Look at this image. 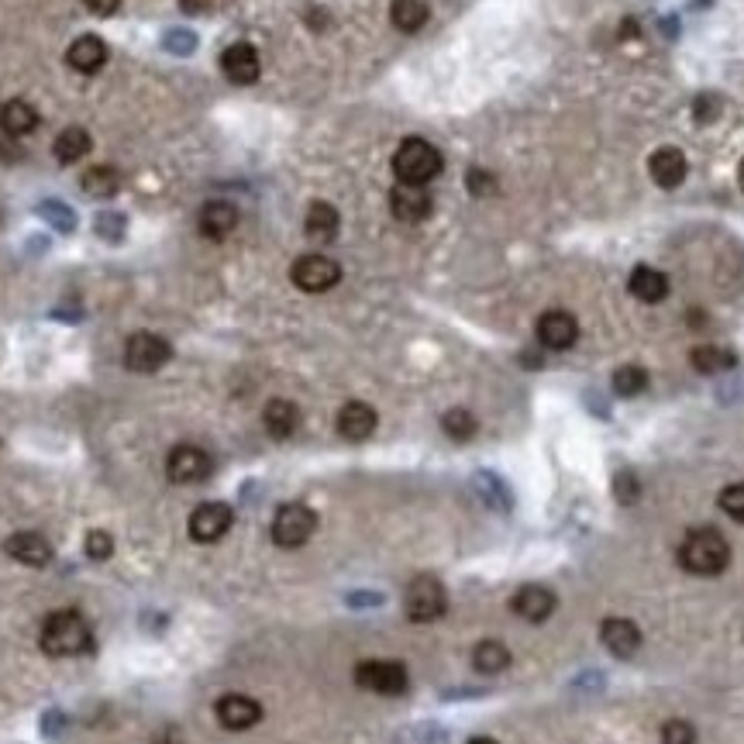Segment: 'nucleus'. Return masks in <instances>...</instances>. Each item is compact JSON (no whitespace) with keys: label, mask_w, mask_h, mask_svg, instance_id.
<instances>
[{"label":"nucleus","mask_w":744,"mask_h":744,"mask_svg":"<svg viewBox=\"0 0 744 744\" xmlns=\"http://www.w3.org/2000/svg\"><path fill=\"white\" fill-rule=\"evenodd\" d=\"M731 562V545L717 527H693L679 545V565L693 576H717Z\"/></svg>","instance_id":"1"},{"label":"nucleus","mask_w":744,"mask_h":744,"mask_svg":"<svg viewBox=\"0 0 744 744\" xmlns=\"http://www.w3.org/2000/svg\"><path fill=\"white\" fill-rule=\"evenodd\" d=\"M38 645L52 658H73V655L90 651L93 631L87 620H83V614H76V610H56V614L45 617Z\"/></svg>","instance_id":"2"},{"label":"nucleus","mask_w":744,"mask_h":744,"mask_svg":"<svg viewBox=\"0 0 744 744\" xmlns=\"http://www.w3.org/2000/svg\"><path fill=\"white\" fill-rule=\"evenodd\" d=\"M441 166H445L441 152L434 149L431 142H424V138H407V142H400V149L393 152V173H397L400 183L424 186L441 173Z\"/></svg>","instance_id":"3"},{"label":"nucleus","mask_w":744,"mask_h":744,"mask_svg":"<svg viewBox=\"0 0 744 744\" xmlns=\"http://www.w3.org/2000/svg\"><path fill=\"white\" fill-rule=\"evenodd\" d=\"M317 531V514L307 503H283L273 517V541L279 548H300Z\"/></svg>","instance_id":"4"},{"label":"nucleus","mask_w":744,"mask_h":744,"mask_svg":"<svg viewBox=\"0 0 744 744\" xmlns=\"http://www.w3.org/2000/svg\"><path fill=\"white\" fill-rule=\"evenodd\" d=\"M403 610H407V617L414 620V624H431V620L445 617V610H448L445 586L428 576L414 579V583L407 586V596H403Z\"/></svg>","instance_id":"5"},{"label":"nucleus","mask_w":744,"mask_h":744,"mask_svg":"<svg viewBox=\"0 0 744 744\" xmlns=\"http://www.w3.org/2000/svg\"><path fill=\"white\" fill-rule=\"evenodd\" d=\"M355 682L369 693L379 696H400L407 693V669L403 662H393V658H369V662H359L355 669Z\"/></svg>","instance_id":"6"},{"label":"nucleus","mask_w":744,"mask_h":744,"mask_svg":"<svg viewBox=\"0 0 744 744\" xmlns=\"http://www.w3.org/2000/svg\"><path fill=\"white\" fill-rule=\"evenodd\" d=\"M173 359V345L152 331H135L124 341V366L131 372H159Z\"/></svg>","instance_id":"7"},{"label":"nucleus","mask_w":744,"mask_h":744,"mask_svg":"<svg viewBox=\"0 0 744 744\" xmlns=\"http://www.w3.org/2000/svg\"><path fill=\"white\" fill-rule=\"evenodd\" d=\"M290 279H293V286L304 293H328L331 286H338L341 266L335 259H328V255L310 252V255H300V259L293 262Z\"/></svg>","instance_id":"8"},{"label":"nucleus","mask_w":744,"mask_h":744,"mask_svg":"<svg viewBox=\"0 0 744 744\" xmlns=\"http://www.w3.org/2000/svg\"><path fill=\"white\" fill-rule=\"evenodd\" d=\"M211 472H214V459L200 445H186L183 441V445H176L173 452L166 455V476L180 486L204 483Z\"/></svg>","instance_id":"9"},{"label":"nucleus","mask_w":744,"mask_h":744,"mask_svg":"<svg viewBox=\"0 0 744 744\" xmlns=\"http://www.w3.org/2000/svg\"><path fill=\"white\" fill-rule=\"evenodd\" d=\"M231 524H235V514H231L228 503H200L190 514V538L200 541V545H214L231 531Z\"/></svg>","instance_id":"10"},{"label":"nucleus","mask_w":744,"mask_h":744,"mask_svg":"<svg viewBox=\"0 0 744 744\" xmlns=\"http://www.w3.org/2000/svg\"><path fill=\"white\" fill-rule=\"evenodd\" d=\"M390 211L397 221L403 224H421L428 221L431 211H434V200L428 193V186H414V183H400L393 186L390 193Z\"/></svg>","instance_id":"11"},{"label":"nucleus","mask_w":744,"mask_h":744,"mask_svg":"<svg viewBox=\"0 0 744 744\" xmlns=\"http://www.w3.org/2000/svg\"><path fill=\"white\" fill-rule=\"evenodd\" d=\"M538 341L548 352H565L579 341V321L569 310H545L538 317Z\"/></svg>","instance_id":"12"},{"label":"nucleus","mask_w":744,"mask_h":744,"mask_svg":"<svg viewBox=\"0 0 744 744\" xmlns=\"http://www.w3.org/2000/svg\"><path fill=\"white\" fill-rule=\"evenodd\" d=\"M221 73L228 76L231 83H238V87H248V83H255L262 73L259 52H255L248 42L228 45V49L221 52Z\"/></svg>","instance_id":"13"},{"label":"nucleus","mask_w":744,"mask_h":744,"mask_svg":"<svg viewBox=\"0 0 744 744\" xmlns=\"http://www.w3.org/2000/svg\"><path fill=\"white\" fill-rule=\"evenodd\" d=\"M214 710H217V720H221V727H228V731H248V727H255L262 720L259 700H252V696H245V693L221 696Z\"/></svg>","instance_id":"14"},{"label":"nucleus","mask_w":744,"mask_h":744,"mask_svg":"<svg viewBox=\"0 0 744 744\" xmlns=\"http://www.w3.org/2000/svg\"><path fill=\"white\" fill-rule=\"evenodd\" d=\"M555 593L548 586L541 583H527L514 593V600H510V607H514L517 617L531 620V624H541V620H548L555 614Z\"/></svg>","instance_id":"15"},{"label":"nucleus","mask_w":744,"mask_h":744,"mask_svg":"<svg viewBox=\"0 0 744 744\" xmlns=\"http://www.w3.org/2000/svg\"><path fill=\"white\" fill-rule=\"evenodd\" d=\"M648 173H651V180L662 186V190H676V186H682V180H686L689 162H686V155L676 149V145H665V149L651 152Z\"/></svg>","instance_id":"16"},{"label":"nucleus","mask_w":744,"mask_h":744,"mask_svg":"<svg viewBox=\"0 0 744 744\" xmlns=\"http://www.w3.org/2000/svg\"><path fill=\"white\" fill-rule=\"evenodd\" d=\"M4 552L11 555L14 562L31 565V569H42V565H49V562H52V545H49V538H42L38 531L11 534V538L4 541Z\"/></svg>","instance_id":"17"},{"label":"nucleus","mask_w":744,"mask_h":744,"mask_svg":"<svg viewBox=\"0 0 744 744\" xmlns=\"http://www.w3.org/2000/svg\"><path fill=\"white\" fill-rule=\"evenodd\" d=\"M197 228H200V235H204V238L221 242V238H228L231 231L238 228V207L231 204V200H211V204L200 207Z\"/></svg>","instance_id":"18"},{"label":"nucleus","mask_w":744,"mask_h":744,"mask_svg":"<svg viewBox=\"0 0 744 744\" xmlns=\"http://www.w3.org/2000/svg\"><path fill=\"white\" fill-rule=\"evenodd\" d=\"M376 424H379L376 410L362 400H352L338 410V434L345 441H366L369 434L376 431Z\"/></svg>","instance_id":"19"},{"label":"nucleus","mask_w":744,"mask_h":744,"mask_svg":"<svg viewBox=\"0 0 744 744\" xmlns=\"http://www.w3.org/2000/svg\"><path fill=\"white\" fill-rule=\"evenodd\" d=\"M600 638H603V645H607L610 655H617V658H631L634 651L641 648V631H638V624H631V620H624V617L603 620Z\"/></svg>","instance_id":"20"},{"label":"nucleus","mask_w":744,"mask_h":744,"mask_svg":"<svg viewBox=\"0 0 744 744\" xmlns=\"http://www.w3.org/2000/svg\"><path fill=\"white\" fill-rule=\"evenodd\" d=\"M107 56H111V49H107V42L97 35H80L66 49V62H69V69H76V73H97V69L107 62Z\"/></svg>","instance_id":"21"},{"label":"nucleus","mask_w":744,"mask_h":744,"mask_svg":"<svg viewBox=\"0 0 744 744\" xmlns=\"http://www.w3.org/2000/svg\"><path fill=\"white\" fill-rule=\"evenodd\" d=\"M35 124H38V111L28 104V100L14 97V100H4V104H0V131H4L7 138L31 135Z\"/></svg>","instance_id":"22"},{"label":"nucleus","mask_w":744,"mask_h":744,"mask_svg":"<svg viewBox=\"0 0 744 744\" xmlns=\"http://www.w3.org/2000/svg\"><path fill=\"white\" fill-rule=\"evenodd\" d=\"M627 290L631 297H638L641 304H658V300L669 297V276L658 273L655 266H638L627 279Z\"/></svg>","instance_id":"23"},{"label":"nucleus","mask_w":744,"mask_h":744,"mask_svg":"<svg viewBox=\"0 0 744 744\" xmlns=\"http://www.w3.org/2000/svg\"><path fill=\"white\" fill-rule=\"evenodd\" d=\"M262 424L276 441H286L300 428V407L293 400H269L266 410H262Z\"/></svg>","instance_id":"24"},{"label":"nucleus","mask_w":744,"mask_h":744,"mask_svg":"<svg viewBox=\"0 0 744 744\" xmlns=\"http://www.w3.org/2000/svg\"><path fill=\"white\" fill-rule=\"evenodd\" d=\"M341 228V217L331 204H324V200H314V204L307 207V217H304V231L310 242H335Z\"/></svg>","instance_id":"25"},{"label":"nucleus","mask_w":744,"mask_h":744,"mask_svg":"<svg viewBox=\"0 0 744 744\" xmlns=\"http://www.w3.org/2000/svg\"><path fill=\"white\" fill-rule=\"evenodd\" d=\"M90 149H93L90 131L87 128H76V124H73V128H62L59 138H56V145H52V152H56V159L62 162V166H73V162L87 159Z\"/></svg>","instance_id":"26"},{"label":"nucleus","mask_w":744,"mask_h":744,"mask_svg":"<svg viewBox=\"0 0 744 744\" xmlns=\"http://www.w3.org/2000/svg\"><path fill=\"white\" fill-rule=\"evenodd\" d=\"M428 14L431 11L424 0H393L390 4V21L400 31H407V35H414V31H421L428 25Z\"/></svg>","instance_id":"27"},{"label":"nucleus","mask_w":744,"mask_h":744,"mask_svg":"<svg viewBox=\"0 0 744 744\" xmlns=\"http://www.w3.org/2000/svg\"><path fill=\"white\" fill-rule=\"evenodd\" d=\"M118 190H121L118 169L93 166V169H87V173H83V193H87V197H93V200H107V197H114Z\"/></svg>","instance_id":"28"},{"label":"nucleus","mask_w":744,"mask_h":744,"mask_svg":"<svg viewBox=\"0 0 744 744\" xmlns=\"http://www.w3.org/2000/svg\"><path fill=\"white\" fill-rule=\"evenodd\" d=\"M472 665H476L483 676H496L510 665V651L500 641H479L476 651H472Z\"/></svg>","instance_id":"29"},{"label":"nucleus","mask_w":744,"mask_h":744,"mask_svg":"<svg viewBox=\"0 0 744 744\" xmlns=\"http://www.w3.org/2000/svg\"><path fill=\"white\" fill-rule=\"evenodd\" d=\"M689 362H693L696 372H703V376H713V372H724L734 366V352H727V348H717V345H700L689 352Z\"/></svg>","instance_id":"30"},{"label":"nucleus","mask_w":744,"mask_h":744,"mask_svg":"<svg viewBox=\"0 0 744 744\" xmlns=\"http://www.w3.org/2000/svg\"><path fill=\"white\" fill-rule=\"evenodd\" d=\"M441 428H445V434L452 441H469L472 434H476V417H472V410H465V407H452L448 410L445 417H441Z\"/></svg>","instance_id":"31"},{"label":"nucleus","mask_w":744,"mask_h":744,"mask_svg":"<svg viewBox=\"0 0 744 744\" xmlns=\"http://www.w3.org/2000/svg\"><path fill=\"white\" fill-rule=\"evenodd\" d=\"M648 390V372L641 366H620L614 372V393L617 397H638Z\"/></svg>","instance_id":"32"},{"label":"nucleus","mask_w":744,"mask_h":744,"mask_svg":"<svg viewBox=\"0 0 744 744\" xmlns=\"http://www.w3.org/2000/svg\"><path fill=\"white\" fill-rule=\"evenodd\" d=\"M720 510H724L731 521L744 524V483H731L720 493Z\"/></svg>","instance_id":"33"},{"label":"nucleus","mask_w":744,"mask_h":744,"mask_svg":"<svg viewBox=\"0 0 744 744\" xmlns=\"http://www.w3.org/2000/svg\"><path fill=\"white\" fill-rule=\"evenodd\" d=\"M465 186H469L472 197H490V193H496V176L490 169L472 166L469 173H465Z\"/></svg>","instance_id":"34"},{"label":"nucleus","mask_w":744,"mask_h":744,"mask_svg":"<svg viewBox=\"0 0 744 744\" xmlns=\"http://www.w3.org/2000/svg\"><path fill=\"white\" fill-rule=\"evenodd\" d=\"M662 744H696V727L689 720H669L662 727Z\"/></svg>","instance_id":"35"},{"label":"nucleus","mask_w":744,"mask_h":744,"mask_svg":"<svg viewBox=\"0 0 744 744\" xmlns=\"http://www.w3.org/2000/svg\"><path fill=\"white\" fill-rule=\"evenodd\" d=\"M87 555L93 562H107L114 555V538L107 531H90L87 534Z\"/></svg>","instance_id":"36"},{"label":"nucleus","mask_w":744,"mask_h":744,"mask_svg":"<svg viewBox=\"0 0 744 744\" xmlns=\"http://www.w3.org/2000/svg\"><path fill=\"white\" fill-rule=\"evenodd\" d=\"M638 493H641L638 479H634L631 472H620V476H617V496H620V503H634V500H638Z\"/></svg>","instance_id":"37"},{"label":"nucleus","mask_w":744,"mask_h":744,"mask_svg":"<svg viewBox=\"0 0 744 744\" xmlns=\"http://www.w3.org/2000/svg\"><path fill=\"white\" fill-rule=\"evenodd\" d=\"M693 114H696V121H713L720 114V104H717V97H700L693 104Z\"/></svg>","instance_id":"38"},{"label":"nucleus","mask_w":744,"mask_h":744,"mask_svg":"<svg viewBox=\"0 0 744 744\" xmlns=\"http://www.w3.org/2000/svg\"><path fill=\"white\" fill-rule=\"evenodd\" d=\"M83 4L90 7L93 14H100V18H107V14H114L121 7V0H83Z\"/></svg>","instance_id":"39"},{"label":"nucleus","mask_w":744,"mask_h":744,"mask_svg":"<svg viewBox=\"0 0 744 744\" xmlns=\"http://www.w3.org/2000/svg\"><path fill=\"white\" fill-rule=\"evenodd\" d=\"M180 7L186 14H204V11H211V7H214V0H180Z\"/></svg>","instance_id":"40"},{"label":"nucleus","mask_w":744,"mask_h":744,"mask_svg":"<svg viewBox=\"0 0 744 744\" xmlns=\"http://www.w3.org/2000/svg\"><path fill=\"white\" fill-rule=\"evenodd\" d=\"M155 744H183V738L176 727H169V731H162V738H155Z\"/></svg>","instance_id":"41"},{"label":"nucleus","mask_w":744,"mask_h":744,"mask_svg":"<svg viewBox=\"0 0 744 744\" xmlns=\"http://www.w3.org/2000/svg\"><path fill=\"white\" fill-rule=\"evenodd\" d=\"M469 744H496V741L493 738H472Z\"/></svg>","instance_id":"42"},{"label":"nucleus","mask_w":744,"mask_h":744,"mask_svg":"<svg viewBox=\"0 0 744 744\" xmlns=\"http://www.w3.org/2000/svg\"><path fill=\"white\" fill-rule=\"evenodd\" d=\"M738 180H741V186H744V159H741V169H738Z\"/></svg>","instance_id":"43"}]
</instances>
